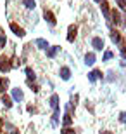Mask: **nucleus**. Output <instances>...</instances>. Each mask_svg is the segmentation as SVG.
<instances>
[{"instance_id":"obj_1","label":"nucleus","mask_w":126,"mask_h":134,"mask_svg":"<svg viewBox=\"0 0 126 134\" xmlns=\"http://www.w3.org/2000/svg\"><path fill=\"white\" fill-rule=\"evenodd\" d=\"M10 70V61L7 58H0V71L5 73V71H9Z\"/></svg>"},{"instance_id":"obj_2","label":"nucleus","mask_w":126,"mask_h":134,"mask_svg":"<svg viewBox=\"0 0 126 134\" xmlns=\"http://www.w3.org/2000/svg\"><path fill=\"white\" fill-rule=\"evenodd\" d=\"M92 45H93L97 51H102V49H104V40H102L100 37H95V38L92 40Z\"/></svg>"},{"instance_id":"obj_3","label":"nucleus","mask_w":126,"mask_h":134,"mask_svg":"<svg viewBox=\"0 0 126 134\" xmlns=\"http://www.w3.org/2000/svg\"><path fill=\"white\" fill-rule=\"evenodd\" d=\"M10 30L14 31V33L17 35V37H24V30H23L21 26H17L16 23H10Z\"/></svg>"},{"instance_id":"obj_4","label":"nucleus","mask_w":126,"mask_h":134,"mask_svg":"<svg viewBox=\"0 0 126 134\" xmlns=\"http://www.w3.org/2000/svg\"><path fill=\"white\" fill-rule=\"evenodd\" d=\"M45 21H47V23H49V25H55V23H57V21H55V16L52 14V12H50V10H45Z\"/></svg>"},{"instance_id":"obj_5","label":"nucleus","mask_w":126,"mask_h":134,"mask_svg":"<svg viewBox=\"0 0 126 134\" xmlns=\"http://www.w3.org/2000/svg\"><path fill=\"white\" fill-rule=\"evenodd\" d=\"M98 79H102V73L98 70H93V71L88 73V80H90V82H95V80H98Z\"/></svg>"},{"instance_id":"obj_6","label":"nucleus","mask_w":126,"mask_h":134,"mask_svg":"<svg viewBox=\"0 0 126 134\" xmlns=\"http://www.w3.org/2000/svg\"><path fill=\"white\" fill-rule=\"evenodd\" d=\"M35 45L38 47V49H49V42L43 38H36L35 40Z\"/></svg>"},{"instance_id":"obj_7","label":"nucleus","mask_w":126,"mask_h":134,"mask_svg":"<svg viewBox=\"0 0 126 134\" xmlns=\"http://www.w3.org/2000/svg\"><path fill=\"white\" fill-rule=\"evenodd\" d=\"M76 26H69V31H68V42H73L76 38Z\"/></svg>"},{"instance_id":"obj_8","label":"nucleus","mask_w":126,"mask_h":134,"mask_svg":"<svg viewBox=\"0 0 126 134\" xmlns=\"http://www.w3.org/2000/svg\"><path fill=\"white\" fill-rule=\"evenodd\" d=\"M12 98H14L16 101H23V98H24V96H23V91L21 89H12Z\"/></svg>"},{"instance_id":"obj_9","label":"nucleus","mask_w":126,"mask_h":134,"mask_svg":"<svg viewBox=\"0 0 126 134\" xmlns=\"http://www.w3.org/2000/svg\"><path fill=\"white\" fill-rule=\"evenodd\" d=\"M61 77H62V80H69V77H71V70L69 68H61Z\"/></svg>"},{"instance_id":"obj_10","label":"nucleus","mask_w":126,"mask_h":134,"mask_svg":"<svg viewBox=\"0 0 126 134\" xmlns=\"http://www.w3.org/2000/svg\"><path fill=\"white\" fill-rule=\"evenodd\" d=\"M50 106H52L54 110L59 108V96L57 94H52V98H50Z\"/></svg>"},{"instance_id":"obj_11","label":"nucleus","mask_w":126,"mask_h":134,"mask_svg":"<svg viewBox=\"0 0 126 134\" xmlns=\"http://www.w3.org/2000/svg\"><path fill=\"white\" fill-rule=\"evenodd\" d=\"M85 63H87L88 66L93 65V63H95V54H93V52H88V54L85 56Z\"/></svg>"},{"instance_id":"obj_12","label":"nucleus","mask_w":126,"mask_h":134,"mask_svg":"<svg viewBox=\"0 0 126 134\" xmlns=\"http://www.w3.org/2000/svg\"><path fill=\"white\" fill-rule=\"evenodd\" d=\"M7 87H9V79L2 77V79H0V91H5Z\"/></svg>"},{"instance_id":"obj_13","label":"nucleus","mask_w":126,"mask_h":134,"mask_svg":"<svg viewBox=\"0 0 126 134\" xmlns=\"http://www.w3.org/2000/svg\"><path fill=\"white\" fill-rule=\"evenodd\" d=\"M61 49V47H57V45H54V47H50L49 51H47V56H49V58H54V56L57 54V51Z\"/></svg>"},{"instance_id":"obj_14","label":"nucleus","mask_w":126,"mask_h":134,"mask_svg":"<svg viewBox=\"0 0 126 134\" xmlns=\"http://www.w3.org/2000/svg\"><path fill=\"white\" fill-rule=\"evenodd\" d=\"M102 12H104V16L109 19V16H111V14H109V7H107V2H105V0H102Z\"/></svg>"},{"instance_id":"obj_15","label":"nucleus","mask_w":126,"mask_h":134,"mask_svg":"<svg viewBox=\"0 0 126 134\" xmlns=\"http://www.w3.org/2000/svg\"><path fill=\"white\" fill-rule=\"evenodd\" d=\"M111 38H112V42H114V44H119V42H121V35L117 33V31H112V33H111Z\"/></svg>"},{"instance_id":"obj_16","label":"nucleus","mask_w":126,"mask_h":134,"mask_svg":"<svg viewBox=\"0 0 126 134\" xmlns=\"http://www.w3.org/2000/svg\"><path fill=\"white\" fill-rule=\"evenodd\" d=\"M23 4L26 5V7H28V9H35V0H23Z\"/></svg>"},{"instance_id":"obj_17","label":"nucleus","mask_w":126,"mask_h":134,"mask_svg":"<svg viewBox=\"0 0 126 134\" xmlns=\"http://www.w3.org/2000/svg\"><path fill=\"white\" fill-rule=\"evenodd\" d=\"M2 101H4V104L7 106V108H10V106H12V101H10L9 96H4V98H2Z\"/></svg>"},{"instance_id":"obj_18","label":"nucleus","mask_w":126,"mask_h":134,"mask_svg":"<svg viewBox=\"0 0 126 134\" xmlns=\"http://www.w3.org/2000/svg\"><path fill=\"white\" fill-rule=\"evenodd\" d=\"M112 21H114V23H116V25H119V23H121V18H119V14H117L116 10H114V12H112Z\"/></svg>"},{"instance_id":"obj_19","label":"nucleus","mask_w":126,"mask_h":134,"mask_svg":"<svg viewBox=\"0 0 126 134\" xmlns=\"http://www.w3.org/2000/svg\"><path fill=\"white\" fill-rule=\"evenodd\" d=\"M71 122H73L71 115H69V113H66V115H64V125H71Z\"/></svg>"},{"instance_id":"obj_20","label":"nucleus","mask_w":126,"mask_h":134,"mask_svg":"<svg viewBox=\"0 0 126 134\" xmlns=\"http://www.w3.org/2000/svg\"><path fill=\"white\" fill-rule=\"evenodd\" d=\"M116 4L119 5V9L126 10V0H116Z\"/></svg>"},{"instance_id":"obj_21","label":"nucleus","mask_w":126,"mask_h":134,"mask_svg":"<svg viewBox=\"0 0 126 134\" xmlns=\"http://www.w3.org/2000/svg\"><path fill=\"white\" fill-rule=\"evenodd\" d=\"M26 75H28V79H29V80H31V79L35 80V71H33L31 68H26Z\"/></svg>"},{"instance_id":"obj_22","label":"nucleus","mask_w":126,"mask_h":134,"mask_svg":"<svg viewBox=\"0 0 126 134\" xmlns=\"http://www.w3.org/2000/svg\"><path fill=\"white\" fill-rule=\"evenodd\" d=\"M61 134H74V129H71V127H64V129L61 131Z\"/></svg>"},{"instance_id":"obj_23","label":"nucleus","mask_w":126,"mask_h":134,"mask_svg":"<svg viewBox=\"0 0 126 134\" xmlns=\"http://www.w3.org/2000/svg\"><path fill=\"white\" fill-rule=\"evenodd\" d=\"M112 56H114V54H112L111 51H105V52H104V61H109Z\"/></svg>"},{"instance_id":"obj_24","label":"nucleus","mask_w":126,"mask_h":134,"mask_svg":"<svg viewBox=\"0 0 126 134\" xmlns=\"http://www.w3.org/2000/svg\"><path fill=\"white\" fill-rule=\"evenodd\" d=\"M119 120H121L123 124H126V111H123V113L119 115Z\"/></svg>"},{"instance_id":"obj_25","label":"nucleus","mask_w":126,"mask_h":134,"mask_svg":"<svg viewBox=\"0 0 126 134\" xmlns=\"http://www.w3.org/2000/svg\"><path fill=\"white\" fill-rule=\"evenodd\" d=\"M5 42H7V40H5V37H0V49H2V47H5Z\"/></svg>"},{"instance_id":"obj_26","label":"nucleus","mask_w":126,"mask_h":134,"mask_svg":"<svg viewBox=\"0 0 126 134\" xmlns=\"http://www.w3.org/2000/svg\"><path fill=\"white\" fill-rule=\"evenodd\" d=\"M102 134H111V132H102Z\"/></svg>"},{"instance_id":"obj_27","label":"nucleus","mask_w":126,"mask_h":134,"mask_svg":"<svg viewBox=\"0 0 126 134\" xmlns=\"http://www.w3.org/2000/svg\"><path fill=\"white\" fill-rule=\"evenodd\" d=\"M95 2H102V0H95Z\"/></svg>"}]
</instances>
